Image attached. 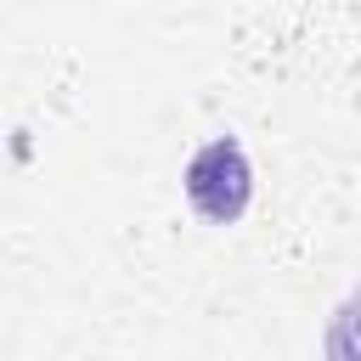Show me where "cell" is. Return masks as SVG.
<instances>
[{"label":"cell","mask_w":361,"mask_h":361,"mask_svg":"<svg viewBox=\"0 0 361 361\" xmlns=\"http://www.w3.org/2000/svg\"><path fill=\"white\" fill-rule=\"evenodd\" d=\"M186 197H192V209H197L203 220H214V226H231V220L248 209V197H254V169H248V152H243L237 135H214L209 147L192 152V164H186Z\"/></svg>","instance_id":"1"},{"label":"cell","mask_w":361,"mask_h":361,"mask_svg":"<svg viewBox=\"0 0 361 361\" xmlns=\"http://www.w3.org/2000/svg\"><path fill=\"white\" fill-rule=\"evenodd\" d=\"M327 361H361V293L344 299V310L327 327Z\"/></svg>","instance_id":"2"}]
</instances>
